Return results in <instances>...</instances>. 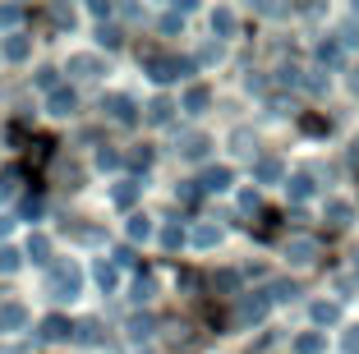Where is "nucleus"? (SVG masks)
Returning a JSON list of instances; mask_svg holds the SVG:
<instances>
[{
  "label": "nucleus",
  "mask_w": 359,
  "mask_h": 354,
  "mask_svg": "<svg viewBox=\"0 0 359 354\" xmlns=\"http://www.w3.org/2000/svg\"><path fill=\"white\" fill-rule=\"evenodd\" d=\"M120 166V152H106V147H102V152H97V170H116Z\"/></svg>",
  "instance_id": "nucleus-34"
},
{
  "label": "nucleus",
  "mask_w": 359,
  "mask_h": 354,
  "mask_svg": "<svg viewBox=\"0 0 359 354\" xmlns=\"http://www.w3.org/2000/svg\"><path fill=\"white\" fill-rule=\"evenodd\" d=\"M337 318H341V308H337V304H327V299H323V304H313V322L332 327V322H337Z\"/></svg>",
  "instance_id": "nucleus-27"
},
{
  "label": "nucleus",
  "mask_w": 359,
  "mask_h": 354,
  "mask_svg": "<svg viewBox=\"0 0 359 354\" xmlns=\"http://www.w3.org/2000/svg\"><path fill=\"white\" fill-rule=\"evenodd\" d=\"M285 258H290V262H313V258H318V240H309V235H295V240L285 244Z\"/></svg>",
  "instance_id": "nucleus-7"
},
{
  "label": "nucleus",
  "mask_w": 359,
  "mask_h": 354,
  "mask_svg": "<svg viewBox=\"0 0 359 354\" xmlns=\"http://www.w3.org/2000/svg\"><path fill=\"white\" fill-rule=\"evenodd\" d=\"M79 341H97V322H83V327H79Z\"/></svg>",
  "instance_id": "nucleus-40"
},
{
  "label": "nucleus",
  "mask_w": 359,
  "mask_h": 354,
  "mask_svg": "<svg viewBox=\"0 0 359 354\" xmlns=\"http://www.w3.org/2000/svg\"><path fill=\"white\" fill-rule=\"evenodd\" d=\"M143 64H148L152 83H175V79H184V74L194 69L189 60H180V55H157V51H148V55H143Z\"/></svg>",
  "instance_id": "nucleus-2"
},
{
  "label": "nucleus",
  "mask_w": 359,
  "mask_h": 354,
  "mask_svg": "<svg viewBox=\"0 0 359 354\" xmlns=\"http://www.w3.org/2000/svg\"><path fill=\"white\" fill-rule=\"evenodd\" d=\"M267 294H240V304H235V327H254L267 318Z\"/></svg>",
  "instance_id": "nucleus-3"
},
{
  "label": "nucleus",
  "mask_w": 359,
  "mask_h": 354,
  "mask_svg": "<svg viewBox=\"0 0 359 354\" xmlns=\"http://www.w3.org/2000/svg\"><path fill=\"white\" fill-rule=\"evenodd\" d=\"M254 179L258 184H276V179H281V161H276V156H258L254 161Z\"/></svg>",
  "instance_id": "nucleus-12"
},
{
  "label": "nucleus",
  "mask_w": 359,
  "mask_h": 354,
  "mask_svg": "<svg viewBox=\"0 0 359 354\" xmlns=\"http://www.w3.org/2000/svg\"><path fill=\"white\" fill-rule=\"evenodd\" d=\"M152 230H157V226H152L148 212H134V217H129V226H125V235L138 244V240H152Z\"/></svg>",
  "instance_id": "nucleus-10"
},
{
  "label": "nucleus",
  "mask_w": 359,
  "mask_h": 354,
  "mask_svg": "<svg viewBox=\"0 0 359 354\" xmlns=\"http://www.w3.org/2000/svg\"><path fill=\"white\" fill-rule=\"evenodd\" d=\"M46 106H51V115H74V111H79V97L69 93V88H55Z\"/></svg>",
  "instance_id": "nucleus-15"
},
{
  "label": "nucleus",
  "mask_w": 359,
  "mask_h": 354,
  "mask_svg": "<svg viewBox=\"0 0 359 354\" xmlns=\"http://www.w3.org/2000/svg\"><path fill=\"white\" fill-rule=\"evenodd\" d=\"M37 88H46V93H55V69H37Z\"/></svg>",
  "instance_id": "nucleus-37"
},
{
  "label": "nucleus",
  "mask_w": 359,
  "mask_h": 354,
  "mask_svg": "<svg viewBox=\"0 0 359 354\" xmlns=\"http://www.w3.org/2000/svg\"><path fill=\"white\" fill-rule=\"evenodd\" d=\"M148 294H152V281H148V276H138V281H134V299L143 304V299H148Z\"/></svg>",
  "instance_id": "nucleus-36"
},
{
  "label": "nucleus",
  "mask_w": 359,
  "mask_h": 354,
  "mask_svg": "<svg viewBox=\"0 0 359 354\" xmlns=\"http://www.w3.org/2000/svg\"><path fill=\"white\" fill-rule=\"evenodd\" d=\"M346 350H350V354H359V327H350V336H346Z\"/></svg>",
  "instance_id": "nucleus-41"
},
{
  "label": "nucleus",
  "mask_w": 359,
  "mask_h": 354,
  "mask_svg": "<svg viewBox=\"0 0 359 354\" xmlns=\"http://www.w3.org/2000/svg\"><path fill=\"white\" fill-rule=\"evenodd\" d=\"M0 235H10V217H0Z\"/></svg>",
  "instance_id": "nucleus-42"
},
{
  "label": "nucleus",
  "mask_w": 359,
  "mask_h": 354,
  "mask_svg": "<svg viewBox=\"0 0 359 354\" xmlns=\"http://www.w3.org/2000/svg\"><path fill=\"white\" fill-rule=\"evenodd\" d=\"M208 102H212V88H208V83H194L189 93H184V102H180V111L203 115V111H208Z\"/></svg>",
  "instance_id": "nucleus-6"
},
{
  "label": "nucleus",
  "mask_w": 359,
  "mask_h": 354,
  "mask_svg": "<svg viewBox=\"0 0 359 354\" xmlns=\"http://www.w3.org/2000/svg\"><path fill=\"white\" fill-rule=\"evenodd\" d=\"M97 42H102V46H120V32L116 28H102V37H97Z\"/></svg>",
  "instance_id": "nucleus-39"
},
{
  "label": "nucleus",
  "mask_w": 359,
  "mask_h": 354,
  "mask_svg": "<svg viewBox=\"0 0 359 354\" xmlns=\"http://www.w3.org/2000/svg\"><path fill=\"white\" fill-rule=\"evenodd\" d=\"M327 350V332H304L295 336V354H323Z\"/></svg>",
  "instance_id": "nucleus-16"
},
{
  "label": "nucleus",
  "mask_w": 359,
  "mask_h": 354,
  "mask_svg": "<svg viewBox=\"0 0 359 354\" xmlns=\"http://www.w3.org/2000/svg\"><path fill=\"white\" fill-rule=\"evenodd\" d=\"M93 276H97V285H102V290L106 294H111V290H116V285H120V267H116V262H97V271H93Z\"/></svg>",
  "instance_id": "nucleus-18"
},
{
  "label": "nucleus",
  "mask_w": 359,
  "mask_h": 354,
  "mask_svg": "<svg viewBox=\"0 0 359 354\" xmlns=\"http://www.w3.org/2000/svg\"><path fill=\"white\" fill-rule=\"evenodd\" d=\"M208 147H212V138H208V134H184V138H180V152L189 156V161L208 156Z\"/></svg>",
  "instance_id": "nucleus-14"
},
{
  "label": "nucleus",
  "mask_w": 359,
  "mask_h": 354,
  "mask_svg": "<svg viewBox=\"0 0 359 354\" xmlns=\"http://www.w3.org/2000/svg\"><path fill=\"white\" fill-rule=\"evenodd\" d=\"M134 198H138V184H134V179H120V184L111 189V203H116V207H134Z\"/></svg>",
  "instance_id": "nucleus-23"
},
{
  "label": "nucleus",
  "mask_w": 359,
  "mask_h": 354,
  "mask_svg": "<svg viewBox=\"0 0 359 354\" xmlns=\"http://www.w3.org/2000/svg\"><path fill=\"white\" fill-rule=\"evenodd\" d=\"M102 111H111V120H120V125H134V120H138V115H134L138 106L129 102V97H120V93H116V97H106Z\"/></svg>",
  "instance_id": "nucleus-8"
},
{
  "label": "nucleus",
  "mask_w": 359,
  "mask_h": 354,
  "mask_svg": "<svg viewBox=\"0 0 359 354\" xmlns=\"http://www.w3.org/2000/svg\"><path fill=\"white\" fill-rule=\"evenodd\" d=\"M318 60L337 69V64H341V42H323V46H318Z\"/></svg>",
  "instance_id": "nucleus-29"
},
{
  "label": "nucleus",
  "mask_w": 359,
  "mask_h": 354,
  "mask_svg": "<svg viewBox=\"0 0 359 354\" xmlns=\"http://www.w3.org/2000/svg\"><path fill=\"white\" fill-rule=\"evenodd\" d=\"M231 166H212V170H203V179H198V184H203V193H226V189H231Z\"/></svg>",
  "instance_id": "nucleus-5"
},
{
  "label": "nucleus",
  "mask_w": 359,
  "mask_h": 354,
  "mask_svg": "<svg viewBox=\"0 0 359 354\" xmlns=\"http://www.w3.org/2000/svg\"><path fill=\"white\" fill-rule=\"evenodd\" d=\"M355 271H359V258H355Z\"/></svg>",
  "instance_id": "nucleus-44"
},
{
  "label": "nucleus",
  "mask_w": 359,
  "mask_h": 354,
  "mask_svg": "<svg viewBox=\"0 0 359 354\" xmlns=\"http://www.w3.org/2000/svg\"><path fill=\"white\" fill-rule=\"evenodd\" d=\"M125 332H129V341H148V336L157 332V318H152V313H134Z\"/></svg>",
  "instance_id": "nucleus-9"
},
{
  "label": "nucleus",
  "mask_w": 359,
  "mask_h": 354,
  "mask_svg": "<svg viewBox=\"0 0 359 354\" xmlns=\"http://www.w3.org/2000/svg\"><path fill=\"white\" fill-rule=\"evenodd\" d=\"M23 253H28L32 262H51V240H46V235H28V249Z\"/></svg>",
  "instance_id": "nucleus-24"
},
{
  "label": "nucleus",
  "mask_w": 359,
  "mask_h": 354,
  "mask_svg": "<svg viewBox=\"0 0 359 354\" xmlns=\"http://www.w3.org/2000/svg\"><path fill=\"white\" fill-rule=\"evenodd\" d=\"M23 327H28V308H23L19 299L0 304V336H14V332H23Z\"/></svg>",
  "instance_id": "nucleus-4"
},
{
  "label": "nucleus",
  "mask_w": 359,
  "mask_h": 354,
  "mask_svg": "<svg viewBox=\"0 0 359 354\" xmlns=\"http://www.w3.org/2000/svg\"><path fill=\"white\" fill-rule=\"evenodd\" d=\"M231 147L249 156V152H254V134H249V129H235V134H231Z\"/></svg>",
  "instance_id": "nucleus-30"
},
{
  "label": "nucleus",
  "mask_w": 359,
  "mask_h": 354,
  "mask_svg": "<svg viewBox=\"0 0 359 354\" xmlns=\"http://www.w3.org/2000/svg\"><path fill=\"white\" fill-rule=\"evenodd\" d=\"M69 332H74V327H69V318H60V313H55V318H46L42 322V341H69Z\"/></svg>",
  "instance_id": "nucleus-11"
},
{
  "label": "nucleus",
  "mask_w": 359,
  "mask_h": 354,
  "mask_svg": "<svg viewBox=\"0 0 359 354\" xmlns=\"http://www.w3.org/2000/svg\"><path fill=\"white\" fill-rule=\"evenodd\" d=\"M285 193H290L295 203L313 198V179H309V175H290V179H285Z\"/></svg>",
  "instance_id": "nucleus-22"
},
{
  "label": "nucleus",
  "mask_w": 359,
  "mask_h": 354,
  "mask_svg": "<svg viewBox=\"0 0 359 354\" xmlns=\"http://www.w3.org/2000/svg\"><path fill=\"white\" fill-rule=\"evenodd\" d=\"M194 244H198V249H212V244H222V230L217 226H198L194 230Z\"/></svg>",
  "instance_id": "nucleus-26"
},
{
  "label": "nucleus",
  "mask_w": 359,
  "mask_h": 354,
  "mask_svg": "<svg viewBox=\"0 0 359 354\" xmlns=\"http://www.w3.org/2000/svg\"><path fill=\"white\" fill-rule=\"evenodd\" d=\"M350 88H355V93H359V79H350Z\"/></svg>",
  "instance_id": "nucleus-43"
},
{
  "label": "nucleus",
  "mask_w": 359,
  "mask_h": 354,
  "mask_svg": "<svg viewBox=\"0 0 359 354\" xmlns=\"http://www.w3.org/2000/svg\"><path fill=\"white\" fill-rule=\"evenodd\" d=\"M19 19H23V10H19V5H0V28H14Z\"/></svg>",
  "instance_id": "nucleus-31"
},
{
  "label": "nucleus",
  "mask_w": 359,
  "mask_h": 354,
  "mask_svg": "<svg viewBox=\"0 0 359 354\" xmlns=\"http://www.w3.org/2000/svg\"><path fill=\"white\" fill-rule=\"evenodd\" d=\"M69 74H79V79H97V74H102V60H97V55H69Z\"/></svg>",
  "instance_id": "nucleus-17"
},
{
  "label": "nucleus",
  "mask_w": 359,
  "mask_h": 354,
  "mask_svg": "<svg viewBox=\"0 0 359 354\" xmlns=\"http://www.w3.org/2000/svg\"><path fill=\"white\" fill-rule=\"evenodd\" d=\"M327 221L332 226H350V221H355V207H350L346 198H327Z\"/></svg>",
  "instance_id": "nucleus-19"
},
{
  "label": "nucleus",
  "mask_w": 359,
  "mask_h": 354,
  "mask_svg": "<svg viewBox=\"0 0 359 354\" xmlns=\"http://www.w3.org/2000/svg\"><path fill=\"white\" fill-rule=\"evenodd\" d=\"M295 294H299L295 281H272V285H267V304H290Z\"/></svg>",
  "instance_id": "nucleus-21"
},
{
  "label": "nucleus",
  "mask_w": 359,
  "mask_h": 354,
  "mask_svg": "<svg viewBox=\"0 0 359 354\" xmlns=\"http://www.w3.org/2000/svg\"><path fill=\"white\" fill-rule=\"evenodd\" d=\"M161 244H166V249H180V244H184V230H180V226H166V230H161Z\"/></svg>",
  "instance_id": "nucleus-32"
},
{
  "label": "nucleus",
  "mask_w": 359,
  "mask_h": 354,
  "mask_svg": "<svg viewBox=\"0 0 359 354\" xmlns=\"http://www.w3.org/2000/svg\"><path fill=\"white\" fill-rule=\"evenodd\" d=\"M5 55H10V60H28V55H32V42L23 37V32H10V37H5Z\"/></svg>",
  "instance_id": "nucleus-20"
},
{
  "label": "nucleus",
  "mask_w": 359,
  "mask_h": 354,
  "mask_svg": "<svg viewBox=\"0 0 359 354\" xmlns=\"http://www.w3.org/2000/svg\"><path fill=\"white\" fill-rule=\"evenodd\" d=\"M14 193V170H5V175H0V198H10Z\"/></svg>",
  "instance_id": "nucleus-38"
},
{
  "label": "nucleus",
  "mask_w": 359,
  "mask_h": 354,
  "mask_svg": "<svg viewBox=\"0 0 359 354\" xmlns=\"http://www.w3.org/2000/svg\"><path fill=\"white\" fill-rule=\"evenodd\" d=\"M79 290H83V271H79L74 262H51V271H46V294H51L55 304H69V299H79Z\"/></svg>",
  "instance_id": "nucleus-1"
},
{
  "label": "nucleus",
  "mask_w": 359,
  "mask_h": 354,
  "mask_svg": "<svg viewBox=\"0 0 359 354\" xmlns=\"http://www.w3.org/2000/svg\"><path fill=\"white\" fill-rule=\"evenodd\" d=\"M19 262H23V253H19V249L0 244V271H19Z\"/></svg>",
  "instance_id": "nucleus-28"
},
{
  "label": "nucleus",
  "mask_w": 359,
  "mask_h": 354,
  "mask_svg": "<svg viewBox=\"0 0 359 354\" xmlns=\"http://www.w3.org/2000/svg\"><path fill=\"white\" fill-rule=\"evenodd\" d=\"M235 28H240V19H235V10H212V32H217V37H235Z\"/></svg>",
  "instance_id": "nucleus-13"
},
{
  "label": "nucleus",
  "mask_w": 359,
  "mask_h": 354,
  "mask_svg": "<svg viewBox=\"0 0 359 354\" xmlns=\"http://www.w3.org/2000/svg\"><path fill=\"white\" fill-rule=\"evenodd\" d=\"M170 115H175V106H170L166 97H157V102L148 106V120H152V125H170Z\"/></svg>",
  "instance_id": "nucleus-25"
},
{
  "label": "nucleus",
  "mask_w": 359,
  "mask_h": 354,
  "mask_svg": "<svg viewBox=\"0 0 359 354\" xmlns=\"http://www.w3.org/2000/svg\"><path fill=\"white\" fill-rule=\"evenodd\" d=\"M180 23H184V14H180V10H170V14H161V32H175V28H180Z\"/></svg>",
  "instance_id": "nucleus-35"
},
{
  "label": "nucleus",
  "mask_w": 359,
  "mask_h": 354,
  "mask_svg": "<svg viewBox=\"0 0 359 354\" xmlns=\"http://www.w3.org/2000/svg\"><path fill=\"white\" fill-rule=\"evenodd\" d=\"M217 290H240V271H217Z\"/></svg>",
  "instance_id": "nucleus-33"
}]
</instances>
